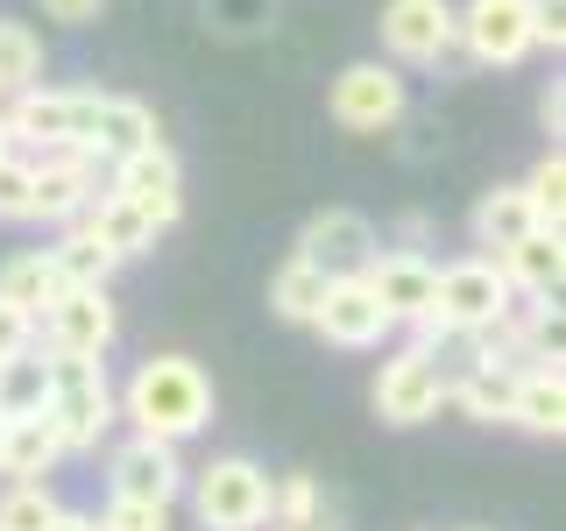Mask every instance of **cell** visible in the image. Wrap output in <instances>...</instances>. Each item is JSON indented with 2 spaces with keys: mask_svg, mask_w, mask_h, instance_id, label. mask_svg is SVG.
I'll use <instances>...</instances> for the list:
<instances>
[{
  "mask_svg": "<svg viewBox=\"0 0 566 531\" xmlns=\"http://www.w3.org/2000/svg\"><path fill=\"white\" fill-rule=\"evenodd\" d=\"M312 531H318V524H312Z\"/></svg>",
  "mask_w": 566,
  "mask_h": 531,
  "instance_id": "cell-40",
  "label": "cell"
},
{
  "mask_svg": "<svg viewBox=\"0 0 566 531\" xmlns=\"http://www.w3.org/2000/svg\"><path fill=\"white\" fill-rule=\"evenodd\" d=\"M29 347H35V319L0 298V362H14V354H29Z\"/></svg>",
  "mask_w": 566,
  "mask_h": 531,
  "instance_id": "cell-34",
  "label": "cell"
},
{
  "mask_svg": "<svg viewBox=\"0 0 566 531\" xmlns=\"http://www.w3.org/2000/svg\"><path fill=\"white\" fill-rule=\"evenodd\" d=\"M50 262H57V277H64V291H106V277H114V270H120V262H114V256H106V248H99L93 235H85V227H78V220H71V227H64V235H57V241H50Z\"/></svg>",
  "mask_w": 566,
  "mask_h": 531,
  "instance_id": "cell-25",
  "label": "cell"
},
{
  "mask_svg": "<svg viewBox=\"0 0 566 531\" xmlns=\"http://www.w3.org/2000/svg\"><path fill=\"white\" fill-rule=\"evenodd\" d=\"M510 397H517V368L503 362H474L460 376H447V404L474 425H510Z\"/></svg>",
  "mask_w": 566,
  "mask_h": 531,
  "instance_id": "cell-21",
  "label": "cell"
},
{
  "mask_svg": "<svg viewBox=\"0 0 566 531\" xmlns=\"http://www.w3.org/2000/svg\"><path fill=\"white\" fill-rule=\"evenodd\" d=\"M0 156H8V128H0Z\"/></svg>",
  "mask_w": 566,
  "mask_h": 531,
  "instance_id": "cell-38",
  "label": "cell"
},
{
  "mask_svg": "<svg viewBox=\"0 0 566 531\" xmlns=\"http://www.w3.org/2000/svg\"><path fill=\"white\" fill-rule=\"evenodd\" d=\"M376 227H368V212H354V206H326V212H312L305 227H297V248L291 256L297 262H312L326 283H340V277H361L368 262H376Z\"/></svg>",
  "mask_w": 566,
  "mask_h": 531,
  "instance_id": "cell-7",
  "label": "cell"
},
{
  "mask_svg": "<svg viewBox=\"0 0 566 531\" xmlns=\"http://www.w3.org/2000/svg\"><path fill=\"white\" fill-rule=\"evenodd\" d=\"M35 185H29V220H50V227H71L85 206L99 199V164L85 149H43L29 156Z\"/></svg>",
  "mask_w": 566,
  "mask_h": 531,
  "instance_id": "cell-13",
  "label": "cell"
},
{
  "mask_svg": "<svg viewBox=\"0 0 566 531\" xmlns=\"http://www.w3.org/2000/svg\"><path fill=\"white\" fill-rule=\"evenodd\" d=\"M191 489V518L206 531H262L270 524V475L248 454H220L199 475H185Z\"/></svg>",
  "mask_w": 566,
  "mask_h": 531,
  "instance_id": "cell-4",
  "label": "cell"
},
{
  "mask_svg": "<svg viewBox=\"0 0 566 531\" xmlns=\"http://www.w3.org/2000/svg\"><path fill=\"white\" fill-rule=\"evenodd\" d=\"M43 418L57 433L64 454H93L106 433H114V383H106V362H64L50 354V397Z\"/></svg>",
  "mask_w": 566,
  "mask_h": 531,
  "instance_id": "cell-2",
  "label": "cell"
},
{
  "mask_svg": "<svg viewBox=\"0 0 566 531\" xmlns=\"http://www.w3.org/2000/svg\"><path fill=\"white\" fill-rule=\"evenodd\" d=\"M71 106H78V93H50V85L8 93V100H0V128H8V149H22V156L71 149Z\"/></svg>",
  "mask_w": 566,
  "mask_h": 531,
  "instance_id": "cell-17",
  "label": "cell"
},
{
  "mask_svg": "<svg viewBox=\"0 0 566 531\" xmlns=\"http://www.w3.org/2000/svg\"><path fill=\"white\" fill-rule=\"evenodd\" d=\"M114 418H128L142 439H164V447H185L212 425V376L191 354H149L114 397Z\"/></svg>",
  "mask_w": 566,
  "mask_h": 531,
  "instance_id": "cell-1",
  "label": "cell"
},
{
  "mask_svg": "<svg viewBox=\"0 0 566 531\" xmlns=\"http://www.w3.org/2000/svg\"><path fill=\"white\" fill-rule=\"evenodd\" d=\"M510 425H524V433H538V439L566 433V383H559V368H524L517 397H510Z\"/></svg>",
  "mask_w": 566,
  "mask_h": 531,
  "instance_id": "cell-24",
  "label": "cell"
},
{
  "mask_svg": "<svg viewBox=\"0 0 566 531\" xmlns=\"http://www.w3.org/2000/svg\"><path fill=\"white\" fill-rule=\"evenodd\" d=\"M185 460L164 439H142L128 433L114 454H106V496H135V503H177L185 496Z\"/></svg>",
  "mask_w": 566,
  "mask_h": 531,
  "instance_id": "cell-14",
  "label": "cell"
},
{
  "mask_svg": "<svg viewBox=\"0 0 566 531\" xmlns=\"http://www.w3.org/2000/svg\"><path fill=\"white\" fill-rule=\"evenodd\" d=\"M326 114L340 121L347 135H382V128H397V114H403V79H397V64H382V58L347 64L340 79H333V93H326Z\"/></svg>",
  "mask_w": 566,
  "mask_h": 531,
  "instance_id": "cell-8",
  "label": "cell"
},
{
  "mask_svg": "<svg viewBox=\"0 0 566 531\" xmlns=\"http://www.w3.org/2000/svg\"><path fill=\"white\" fill-rule=\"evenodd\" d=\"M93 531H170V503H135V496H106Z\"/></svg>",
  "mask_w": 566,
  "mask_h": 531,
  "instance_id": "cell-32",
  "label": "cell"
},
{
  "mask_svg": "<svg viewBox=\"0 0 566 531\" xmlns=\"http://www.w3.org/2000/svg\"><path fill=\"white\" fill-rule=\"evenodd\" d=\"M78 227H85V235H93L114 262H135V256H149V248H156V220H149L142 206L114 199V191H99V199L78 212Z\"/></svg>",
  "mask_w": 566,
  "mask_h": 531,
  "instance_id": "cell-20",
  "label": "cell"
},
{
  "mask_svg": "<svg viewBox=\"0 0 566 531\" xmlns=\"http://www.w3.org/2000/svg\"><path fill=\"white\" fill-rule=\"evenodd\" d=\"M376 29L397 64H439L453 50V0H389Z\"/></svg>",
  "mask_w": 566,
  "mask_h": 531,
  "instance_id": "cell-15",
  "label": "cell"
},
{
  "mask_svg": "<svg viewBox=\"0 0 566 531\" xmlns=\"http://www.w3.org/2000/svg\"><path fill=\"white\" fill-rule=\"evenodd\" d=\"M312 524H318V482L312 475L270 482V531H312Z\"/></svg>",
  "mask_w": 566,
  "mask_h": 531,
  "instance_id": "cell-30",
  "label": "cell"
},
{
  "mask_svg": "<svg viewBox=\"0 0 566 531\" xmlns=\"http://www.w3.org/2000/svg\"><path fill=\"white\" fill-rule=\"evenodd\" d=\"M361 283L376 291V305L389 312V326H424L432 319V283H439V262L418 256V248H376V262L361 270Z\"/></svg>",
  "mask_w": 566,
  "mask_h": 531,
  "instance_id": "cell-12",
  "label": "cell"
},
{
  "mask_svg": "<svg viewBox=\"0 0 566 531\" xmlns=\"http://www.w3.org/2000/svg\"><path fill=\"white\" fill-rule=\"evenodd\" d=\"M468 235H474V248H482V256H503V248H517L524 235H538V212H531L524 185L482 191V199H474V212H468Z\"/></svg>",
  "mask_w": 566,
  "mask_h": 531,
  "instance_id": "cell-19",
  "label": "cell"
},
{
  "mask_svg": "<svg viewBox=\"0 0 566 531\" xmlns=\"http://www.w3.org/2000/svg\"><path fill=\"white\" fill-rule=\"evenodd\" d=\"M510 298H517V291L503 283L495 256H460V262H447L439 283H432V319L418 326V347H432L439 333H482L489 319L510 312Z\"/></svg>",
  "mask_w": 566,
  "mask_h": 531,
  "instance_id": "cell-3",
  "label": "cell"
},
{
  "mask_svg": "<svg viewBox=\"0 0 566 531\" xmlns=\"http://www.w3.org/2000/svg\"><path fill=\"white\" fill-rule=\"evenodd\" d=\"M50 518H57L50 482H8V496H0V531H43Z\"/></svg>",
  "mask_w": 566,
  "mask_h": 531,
  "instance_id": "cell-31",
  "label": "cell"
},
{
  "mask_svg": "<svg viewBox=\"0 0 566 531\" xmlns=\"http://www.w3.org/2000/svg\"><path fill=\"white\" fill-rule=\"evenodd\" d=\"M495 270H503V283L517 298H531V305H553L559 298V277H566V248H559V235H524L517 248H503L495 256Z\"/></svg>",
  "mask_w": 566,
  "mask_h": 531,
  "instance_id": "cell-18",
  "label": "cell"
},
{
  "mask_svg": "<svg viewBox=\"0 0 566 531\" xmlns=\"http://www.w3.org/2000/svg\"><path fill=\"white\" fill-rule=\"evenodd\" d=\"M453 43H468L474 64H524L531 50V0H468V8H453Z\"/></svg>",
  "mask_w": 566,
  "mask_h": 531,
  "instance_id": "cell-10",
  "label": "cell"
},
{
  "mask_svg": "<svg viewBox=\"0 0 566 531\" xmlns=\"http://www.w3.org/2000/svg\"><path fill=\"white\" fill-rule=\"evenodd\" d=\"M99 8H106V0H43V14H50V22H64V29L99 22Z\"/></svg>",
  "mask_w": 566,
  "mask_h": 531,
  "instance_id": "cell-35",
  "label": "cell"
},
{
  "mask_svg": "<svg viewBox=\"0 0 566 531\" xmlns=\"http://www.w3.org/2000/svg\"><path fill=\"white\" fill-rule=\"evenodd\" d=\"M43 85V35L29 22H0V100Z\"/></svg>",
  "mask_w": 566,
  "mask_h": 531,
  "instance_id": "cell-27",
  "label": "cell"
},
{
  "mask_svg": "<svg viewBox=\"0 0 566 531\" xmlns=\"http://www.w3.org/2000/svg\"><path fill=\"white\" fill-rule=\"evenodd\" d=\"M312 333L333 341V347H382L397 326H389V312L376 305V291H368L361 277H340V283H326V298H318Z\"/></svg>",
  "mask_w": 566,
  "mask_h": 531,
  "instance_id": "cell-16",
  "label": "cell"
},
{
  "mask_svg": "<svg viewBox=\"0 0 566 531\" xmlns=\"http://www.w3.org/2000/svg\"><path fill=\"white\" fill-rule=\"evenodd\" d=\"M35 347L64 354V362H106V347H114V305H106V291H64L57 305L35 319Z\"/></svg>",
  "mask_w": 566,
  "mask_h": 531,
  "instance_id": "cell-11",
  "label": "cell"
},
{
  "mask_svg": "<svg viewBox=\"0 0 566 531\" xmlns=\"http://www.w3.org/2000/svg\"><path fill=\"white\" fill-rule=\"evenodd\" d=\"M0 425H8V418H0Z\"/></svg>",
  "mask_w": 566,
  "mask_h": 531,
  "instance_id": "cell-39",
  "label": "cell"
},
{
  "mask_svg": "<svg viewBox=\"0 0 566 531\" xmlns=\"http://www.w3.org/2000/svg\"><path fill=\"white\" fill-rule=\"evenodd\" d=\"M29 185H35L29 156L8 149V156H0V220H29Z\"/></svg>",
  "mask_w": 566,
  "mask_h": 531,
  "instance_id": "cell-33",
  "label": "cell"
},
{
  "mask_svg": "<svg viewBox=\"0 0 566 531\" xmlns=\"http://www.w3.org/2000/svg\"><path fill=\"white\" fill-rule=\"evenodd\" d=\"M43 531H93V518H85V510H71V503H57V518H50Z\"/></svg>",
  "mask_w": 566,
  "mask_h": 531,
  "instance_id": "cell-36",
  "label": "cell"
},
{
  "mask_svg": "<svg viewBox=\"0 0 566 531\" xmlns=\"http://www.w3.org/2000/svg\"><path fill=\"white\" fill-rule=\"evenodd\" d=\"M538 114H545V135H559V121H566V100H559V85L538 100Z\"/></svg>",
  "mask_w": 566,
  "mask_h": 531,
  "instance_id": "cell-37",
  "label": "cell"
},
{
  "mask_svg": "<svg viewBox=\"0 0 566 531\" xmlns=\"http://www.w3.org/2000/svg\"><path fill=\"white\" fill-rule=\"evenodd\" d=\"M43 397H50V354L43 347L0 362V418H35Z\"/></svg>",
  "mask_w": 566,
  "mask_h": 531,
  "instance_id": "cell-26",
  "label": "cell"
},
{
  "mask_svg": "<svg viewBox=\"0 0 566 531\" xmlns=\"http://www.w3.org/2000/svg\"><path fill=\"white\" fill-rule=\"evenodd\" d=\"M57 460H64V447H57V433H50L43 412L0 425V475H8V482H43Z\"/></svg>",
  "mask_w": 566,
  "mask_h": 531,
  "instance_id": "cell-22",
  "label": "cell"
},
{
  "mask_svg": "<svg viewBox=\"0 0 566 531\" xmlns=\"http://www.w3.org/2000/svg\"><path fill=\"white\" fill-rule=\"evenodd\" d=\"M524 199H531V212H538L545 235H559V206H566V156H559V142L538 156V170L524 177Z\"/></svg>",
  "mask_w": 566,
  "mask_h": 531,
  "instance_id": "cell-29",
  "label": "cell"
},
{
  "mask_svg": "<svg viewBox=\"0 0 566 531\" xmlns=\"http://www.w3.org/2000/svg\"><path fill=\"white\" fill-rule=\"evenodd\" d=\"M368 397H376L382 425H424V418L447 412V368H439V354H424L411 341L376 368V389H368Z\"/></svg>",
  "mask_w": 566,
  "mask_h": 531,
  "instance_id": "cell-6",
  "label": "cell"
},
{
  "mask_svg": "<svg viewBox=\"0 0 566 531\" xmlns=\"http://www.w3.org/2000/svg\"><path fill=\"white\" fill-rule=\"evenodd\" d=\"M0 298H8L14 312H29V319H43L50 305H57L64 277H57V262H50V248H29V256L0 262Z\"/></svg>",
  "mask_w": 566,
  "mask_h": 531,
  "instance_id": "cell-23",
  "label": "cell"
},
{
  "mask_svg": "<svg viewBox=\"0 0 566 531\" xmlns=\"http://www.w3.org/2000/svg\"><path fill=\"white\" fill-rule=\"evenodd\" d=\"M106 191H114V199H128V206H142L156 220V235H164L177 212H185V164H177L170 142H149V149L106 164Z\"/></svg>",
  "mask_w": 566,
  "mask_h": 531,
  "instance_id": "cell-9",
  "label": "cell"
},
{
  "mask_svg": "<svg viewBox=\"0 0 566 531\" xmlns=\"http://www.w3.org/2000/svg\"><path fill=\"white\" fill-rule=\"evenodd\" d=\"M318 298H326V277H318L312 262H297V256L270 277V312H276V319H291V326H312Z\"/></svg>",
  "mask_w": 566,
  "mask_h": 531,
  "instance_id": "cell-28",
  "label": "cell"
},
{
  "mask_svg": "<svg viewBox=\"0 0 566 531\" xmlns=\"http://www.w3.org/2000/svg\"><path fill=\"white\" fill-rule=\"evenodd\" d=\"M149 142H156V114L128 93H78V106H71V149H85L99 170L149 149Z\"/></svg>",
  "mask_w": 566,
  "mask_h": 531,
  "instance_id": "cell-5",
  "label": "cell"
}]
</instances>
